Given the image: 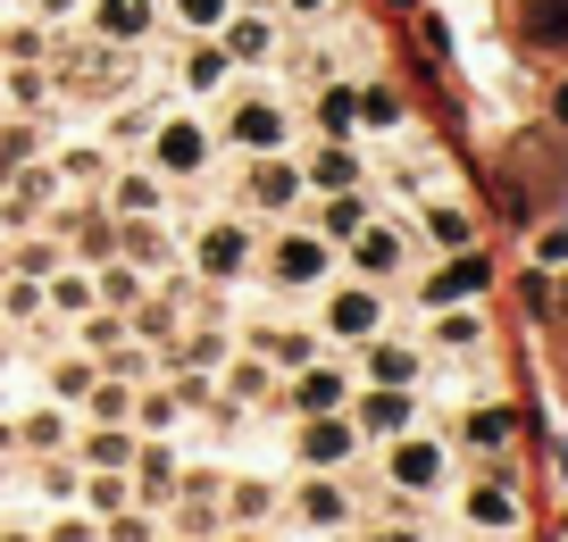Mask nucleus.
<instances>
[{
    "label": "nucleus",
    "instance_id": "f257e3e1",
    "mask_svg": "<svg viewBox=\"0 0 568 542\" xmlns=\"http://www.w3.org/2000/svg\"><path fill=\"white\" fill-rule=\"evenodd\" d=\"M527 34L535 42H568V0H527Z\"/></svg>",
    "mask_w": 568,
    "mask_h": 542
},
{
    "label": "nucleus",
    "instance_id": "f03ea898",
    "mask_svg": "<svg viewBox=\"0 0 568 542\" xmlns=\"http://www.w3.org/2000/svg\"><path fill=\"white\" fill-rule=\"evenodd\" d=\"M560 125H568V92H560Z\"/></svg>",
    "mask_w": 568,
    "mask_h": 542
}]
</instances>
